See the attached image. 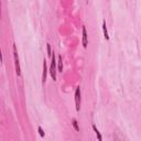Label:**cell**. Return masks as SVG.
I'll return each instance as SVG.
<instances>
[{
    "label": "cell",
    "instance_id": "obj_1",
    "mask_svg": "<svg viewBox=\"0 0 141 141\" xmlns=\"http://www.w3.org/2000/svg\"><path fill=\"white\" fill-rule=\"evenodd\" d=\"M13 57H14V66H16V73L18 76L21 75V70H20V63H19V56H18V51H17L16 44H13Z\"/></svg>",
    "mask_w": 141,
    "mask_h": 141
},
{
    "label": "cell",
    "instance_id": "obj_2",
    "mask_svg": "<svg viewBox=\"0 0 141 141\" xmlns=\"http://www.w3.org/2000/svg\"><path fill=\"white\" fill-rule=\"evenodd\" d=\"M52 61H51V67H50V74H51L53 80H56V70H55V56L54 54L51 55Z\"/></svg>",
    "mask_w": 141,
    "mask_h": 141
},
{
    "label": "cell",
    "instance_id": "obj_3",
    "mask_svg": "<svg viewBox=\"0 0 141 141\" xmlns=\"http://www.w3.org/2000/svg\"><path fill=\"white\" fill-rule=\"evenodd\" d=\"M75 104H76V110L79 111L80 109V88L77 87L75 90Z\"/></svg>",
    "mask_w": 141,
    "mask_h": 141
},
{
    "label": "cell",
    "instance_id": "obj_4",
    "mask_svg": "<svg viewBox=\"0 0 141 141\" xmlns=\"http://www.w3.org/2000/svg\"><path fill=\"white\" fill-rule=\"evenodd\" d=\"M87 44H88V36H87V31L86 28L83 26V46L85 48H87Z\"/></svg>",
    "mask_w": 141,
    "mask_h": 141
},
{
    "label": "cell",
    "instance_id": "obj_5",
    "mask_svg": "<svg viewBox=\"0 0 141 141\" xmlns=\"http://www.w3.org/2000/svg\"><path fill=\"white\" fill-rule=\"evenodd\" d=\"M46 72H48V67H46V62L45 60L43 61V74H42V83L44 84L46 80Z\"/></svg>",
    "mask_w": 141,
    "mask_h": 141
},
{
    "label": "cell",
    "instance_id": "obj_6",
    "mask_svg": "<svg viewBox=\"0 0 141 141\" xmlns=\"http://www.w3.org/2000/svg\"><path fill=\"white\" fill-rule=\"evenodd\" d=\"M103 31H104V36L106 40H109L108 31H107V26H106V21H103Z\"/></svg>",
    "mask_w": 141,
    "mask_h": 141
},
{
    "label": "cell",
    "instance_id": "obj_7",
    "mask_svg": "<svg viewBox=\"0 0 141 141\" xmlns=\"http://www.w3.org/2000/svg\"><path fill=\"white\" fill-rule=\"evenodd\" d=\"M93 130L95 131V133H96V136H97V138H98V140L101 141V139H103V138H101V135H100V132L98 131V129L96 128V126H95V125H93Z\"/></svg>",
    "mask_w": 141,
    "mask_h": 141
},
{
    "label": "cell",
    "instance_id": "obj_8",
    "mask_svg": "<svg viewBox=\"0 0 141 141\" xmlns=\"http://www.w3.org/2000/svg\"><path fill=\"white\" fill-rule=\"evenodd\" d=\"M58 70H60V72L63 70V61H62V56H58Z\"/></svg>",
    "mask_w": 141,
    "mask_h": 141
},
{
    "label": "cell",
    "instance_id": "obj_9",
    "mask_svg": "<svg viewBox=\"0 0 141 141\" xmlns=\"http://www.w3.org/2000/svg\"><path fill=\"white\" fill-rule=\"evenodd\" d=\"M73 127L74 129H75V131H79V127H78V123H77V121L75 120V119H73Z\"/></svg>",
    "mask_w": 141,
    "mask_h": 141
},
{
    "label": "cell",
    "instance_id": "obj_10",
    "mask_svg": "<svg viewBox=\"0 0 141 141\" xmlns=\"http://www.w3.org/2000/svg\"><path fill=\"white\" fill-rule=\"evenodd\" d=\"M46 50H48V56H51L52 55V52H51V45L48 43V45H46Z\"/></svg>",
    "mask_w": 141,
    "mask_h": 141
},
{
    "label": "cell",
    "instance_id": "obj_11",
    "mask_svg": "<svg viewBox=\"0 0 141 141\" xmlns=\"http://www.w3.org/2000/svg\"><path fill=\"white\" fill-rule=\"evenodd\" d=\"M38 130H39V133H40V136H41V137H44V131H43V129L41 128V127H39L38 128Z\"/></svg>",
    "mask_w": 141,
    "mask_h": 141
},
{
    "label": "cell",
    "instance_id": "obj_12",
    "mask_svg": "<svg viewBox=\"0 0 141 141\" xmlns=\"http://www.w3.org/2000/svg\"><path fill=\"white\" fill-rule=\"evenodd\" d=\"M2 60V55H1V48H0V61Z\"/></svg>",
    "mask_w": 141,
    "mask_h": 141
}]
</instances>
